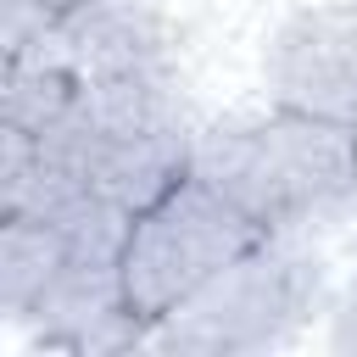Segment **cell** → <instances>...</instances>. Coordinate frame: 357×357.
Here are the masks:
<instances>
[{
  "instance_id": "cell-12",
  "label": "cell",
  "mask_w": 357,
  "mask_h": 357,
  "mask_svg": "<svg viewBox=\"0 0 357 357\" xmlns=\"http://www.w3.org/2000/svg\"><path fill=\"white\" fill-rule=\"evenodd\" d=\"M50 22H56V6L50 0H0V50L6 56H22Z\"/></svg>"
},
{
  "instance_id": "cell-15",
  "label": "cell",
  "mask_w": 357,
  "mask_h": 357,
  "mask_svg": "<svg viewBox=\"0 0 357 357\" xmlns=\"http://www.w3.org/2000/svg\"><path fill=\"white\" fill-rule=\"evenodd\" d=\"M11 61H17V56H6V50H0V84H6V73H11Z\"/></svg>"
},
{
  "instance_id": "cell-2",
  "label": "cell",
  "mask_w": 357,
  "mask_h": 357,
  "mask_svg": "<svg viewBox=\"0 0 357 357\" xmlns=\"http://www.w3.org/2000/svg\"><path fill=\"white\" fill-rule=\"evenodd\" d=\"M324 301V268L290 240H257L212 279H201L184 301H173L145 346L178 357H245L284 346Z\"/></svg>"
},
{
  "instance_id": "cell-13",
  "label": "cell",
  "mask_w": 357,
  "mask_h": 357,
  "mask_svg": "<svg viewBox=\"0 0 357 357\" xmlns=\"http://www.w3.org/2000/svg\"><path fill=\"white\" fill-rule=\"evenodd\" d=\"M28 162H33V134H22L11 117H0V190L6 195H11V184Z\"/></svg>"
},
{
  "instance_id": "cell-4",
  "label": "cell",
  "mask_w": 357,
  "mask_h": 357,
  "mask_svg": "<svg viewBox=\"0 0 357 357\" xmlns=\"http://www.w3.org/2000/svg\"><path fill=\"white\" fill-rule=\"evenodd\" d=\"M262 84L279 112L357 123V6H307L262 50Z\"/></svg>"
},
{
  "instance_id": "cell-1",
  "label": "cell",
  "mask_w": 357,
  "mask_h": 357,
  "mask_svg": "<svg viewBox=\"0 0 357 357\" xmlns=\"http://www.w3.org/2000/svg\"><path fill=\"white\" fill-rule=\"evenodd\" d=\"M190 173L240 206L262 234L296 240L357 201V139L346 123L262 112L190 134Z\"/></svg>"
},
{
  "instance_id": "cell-10",
  "label": "cell",
  "mask_w": 357,
  "mask_h": 357,
  "mask_svg": "<svg viewBox=\"0 0 357 357\" xmlns=\"http://www.w3.org/2000/svg\"><path fill=\"white\" fill-rule=\"evenodd\" d=\"M67 268V240L28 212L0 218V318H28L50 279Z\"/></svg>"
},
{
  "instance_id": "cell-17",
  "label": "cell",
  "mask_w": 357,
  "mask_h": 357,
  "mask_svg": "<svg viewBox=\"0 0 357 357\" xmlns=\"http://www.w3.org/2000/svg\"><path fill=\"white\" fill-rule=\"evenodd\" d=\"M351 139H357V123H351Z\"/></svg>"
},
{
  "instance_id": "cell-16",
  "label": "cell",
  "mask_w": 357,
  "mask_h": 357,
  "mask_svg": "<svg viewBox=\"0 0 357 357\" xmlns=\"http://www.w3.org/2000/svg\"><path fill=\"white\" fill-rule=\"evenodd\" d=\"M6 212H11V195H6V190H0V218H6Z\"/></svg>"
},
{
  "instance_id": "cell-8",
  "label": "cell",
  "mask_w": 357,
  "mask_h": 357,
  "mask_svg": "<svg viewBox=\"0 0 357 357\" xmlns=\"http://www.w3.org/2000/svg\"><path fill=\"white\" fill-rule=\"evenodd\" d=\"M11 212L45 218L67 240V257H84V262H117V251L128 240V223H134L123 206L95 195L73 167H61V162H50L39 151L11 184Z\"/></svg>"
},
{
  "instance_id": "cell-6",
  "label": "cell",
  "mask_w": 357,
  "mask_h": 357,
  "mask_svg": "<svg viewBox=\"0 0 357 357\" xmlns=\"http://www.w3.org/2000/svg\"><path fill=\"white\" fill-rule=\"evenodd\" d=\"M50 33L78 84L173 67V28L156 0H67Z\"/></svg>"
},
{
  "instance_id": "cell-11",
  "label": "cell",
  "mask_w": 357,
  "mask_h": 357,
  "mask_svg": "<svg viewBox=\"0 0 357 357\" xmlns=\"http://www.w3.org/2000/svg\"><path fill=\"white\" fill-rule=\"evenodd\" d=\"M73 89H78V78L67 73L56 33L45 28V33L11 61V73H6V84H0V117H11L22 134H45V128L67 112Z\"/></svg>"
},
{
  "instance_id": "cell-7",
  "label": "cell",
  "mask_w": 357,
  "mask_h": 357,
  "mask_svg": "<svg viewBox=\"0 0 357 357\" xmlns=\"http://www.w3.org/2000/svg\"><path fill=\"white\" fill-rule=\"evenodd\" d=\"M33 340L56 351H134L145 346V324L134 318L117 262H84L67 257V268L50 279V290L28 312Z\"/></svg>"
},
{
  "instance_id": "cell-9",
  "label": "cell",
  "mask_w": 357,
  "mask_h": 357,
  "mask_svg": "<svg viewBox=\"0 0 357 357\" xmlns=\"http://www.w3.org/2000/svg\"><path fill=\"white\" fill-rule=\"evenodd\" d=\"M61 117L89 128V134H106V139H134V134L184 128V100H178L173 67H145V73L78 84Z\"/></svg>"
},
{
  "instance_id": "cell-14",
  "label": "cell",
  "mask_w": 357,
  "mask_h": 357,
  "mask_svg": "<svg viewBox=\"0 0 357 357\" xmlns=\"http://www.w3.org/2000/svg\"><path fill=\"white\" fill-rule=\"evenodd\" d=\"M329 351L340 357H357V290L329 312Z\"/></svg>"
},
{
  "instance_id": "cell-5",
  "label": "cell",
  "mask_w": 357,
  "mask_h": 357,
  "mask_svg": "<svg viewBox=\"0 0 357 357\" xmlns=\"http://www.w3.org/2000/svg\"><path fill=\"white\" fill-rule=\"evenodd\" d=\"M33 151L50 156V162H61V167H73L95 195H106L128 218L145 212V206H156L178 178H190V134L184 128L106 139V134H89V128L56 117L45 134H33Z\"/></svg>"
},
{
  "instance_id": "cell-3",
  "label": "cell",
  "mask_w": 357,
  "mask_h": 357,
  "mask_svg": "<svg viewBox=\"0 0 357 357\" xmlns=\"http://www.w3.org/2000/svg\"><path fill=\"white\" fill-rule=\"evenodd\" d=\"M257 240L268 234L240 206H229L212 184H201L195 173L178 178L156 206L134 212L128 240L117 251V279L134 318L151 329L173 301H184L201 279H212L223 262H234Z\"/></svg>"
}]
</instances>
